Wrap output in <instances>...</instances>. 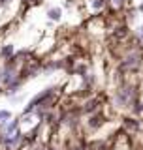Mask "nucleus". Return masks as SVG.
<instances>
[{
	"instance_id": "nucleus-1",
	"label": "nucleus",
	"mask_w": 143,
	"mask_h": 150,
	"mask_svg": "<svg viewBox=\"0 0 143 150\" xmlns=\"http://www.w3.org/2000/svg\"><path fill=\"white\" fill-rule=\"evenodd\" d=\"M49 17L51 19H59L60 17V11H59V9H51V11H49Z\"/></svg>"
}]
</instances>
